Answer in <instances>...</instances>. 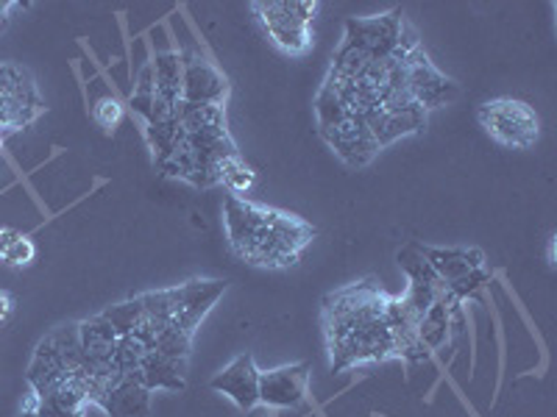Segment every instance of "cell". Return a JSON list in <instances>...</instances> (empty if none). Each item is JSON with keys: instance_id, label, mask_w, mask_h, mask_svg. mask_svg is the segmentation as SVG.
<instances>
[{"instance_id": "44dd1931", "label": "cell", "mask_w": 557, "mask_h": 417, "mask_svg": "<svg viewBox=\"0 0 557 417\" xmlns=\"http://www.w3.org/2000/svg\"><path fill=\"white\" fill-rule=\"evenodd\" d=\"M176 121L184 134H215L228 131L226 112L218 103H187L178 101Z\"/></svg>"}, {"instance_id": "30bf717a", "label": "cell", "mask_w": 557, "mask_h": 417, "mask_svg": "<svg viewBox=\"0 0 557 417\" xmlns=\"http://www.w3.org/2000/svg\"><path fill=\"white\" fill-rule=\"evenodd\" d=\"M223 292H226V281H221V278H193L187 285L173 287V323L178 329L196 334L203 317L221 301Z\"/></svg>"}, {"instance_id": "5b68a950", "label": "cell", "mask_w": 557, "mask_h": 417, "mask_svg": "<svg viewBox=\"0 0 557 417\" xmlns=\"http://www.w3.org/2000/svg\"><path fill=\"white\" fill-rule=\"evenodd\" d=\"M476 121L494 142L516 151H527L539 142L541 121L535 109L519 98H496L476 109Z\"/></svg>"}, {"instance_id": "7c38bea8", "label": "cell", "mask_w": 557, "mask_h": 417, "mask_svg": "<svg viewBox=\"0 0 557 417\" xmlns=\"http://www.w3.org/2000/svg\"><path fill=\"white\" fill-rule=\"evenodd\" d=\"M321 137L323 142L337 153L341 162H346L348 167H357V170L371 165L376 159V153H380V146H376V139L368 131L366 121H362V117H355V114H351L348 121H343L341 126L323 128Z\"/></svg>"}, {"instance_id": "4dcf8cb0", "label": "cell", "mask_w": 557, "mask_h": 417, "mask_svg": "<svg viewBox=\"0 0 557 417\" xmlns=\"http://www.w3.org/2000/svg\"><path fill=\"white\" fill-rule=\"evenodd\" d=\"M26 406H32L39 417H87V412H73V409H64V406L53 404V401H45L37 399L34 392H28Z\"/></svg>"}, {"instance_id": "277c9868", "label": "cell", "mask_w": 557, "mask_h": 417, "mask_svg": "<svg viewBox=\"0 0 557 417\" xmlns=\"http://www.w3.org/2000/svg\"><path fill=\"white\" fill-rule=\"evenodd\" d=\"M262 28L287 56H305L312 51V20L321 12L315 0H257L251 3Z\"/></svg>"}, {"instance_id": "e575fe53", "label": "cell", "mask_w": 557, "mask_h": 417, "mask_svg": "<svg viewBox=\"0 0 557 417\" xmlns=\"http://www.w3.org/2000/svg\"><path fill=\"white\" fill-rule=\"evenodd\" d=\"M3 139H7V134L0 131V151H3Z\"/></svg>"}, {"instance_id": "1f68e13d", "label": "cell", "mask_w": 557, "mask_h": 417, "mask_svg": "<svg viewBox=\"0 0 557 417\" xmlns=\"http://www.w3.org/2000/svg\"><path fill=\"white\" fill-rule=\"evenodd\" d=\"M12 315H14V295L7 290H0V326H7Z\"/></svg>"}, {"instance_id": "7402d4cb", "label": "cell", "mask_w": 557, "mask_h": 417, "mask_svg": "<svg viewBox=\"0 0 557 417\" xmlns=\"http://www.w3.org/2000/svg\"><path fill=\"white\" fill-rule=\"evenodd\" d=\"M182 53L168 51L159 53L157 62L151 64L153 73V89H157L159 98H165V101L178 103L182 101Z\"/></svg>"}, {"instance_id": "836d02e7", "label": "cell", "mask_w": 557, "mask_h": 417, "mask_svg": "<svg viewBox=\"0 0 557 417\" xmlns=\"http://www.w3.org/2000/svg\"><path fill=\"white\" fill-rule=\"evenodd\" d=\"M20 417H39V415H37V412L32 409V406L23 404V409H20Z\"/></svg>"}, {"instance_id": "52a82bcc", "label": "cell", "mask_w": 557, "mask_h": 417, "mask_svg": "<svg viewBox=\"0 0 557 417\" xmlns=\"http://www.w3.org/2000/svg\"><path fill=\"white\" fill-rule=\"evenodd\" d=\"M45 112L39 87L26 67L0 62V128L20 131L28 128Z\"/></svg>"}, {"instance_id": "8992f818", "label": "cell", "mask_w": 557, "mask_h": 417, "mask_svg": "<svg viewBox=\"0 0 557 417\" xmlns=\"http://www.w3.org/2000/svg\"><path fill=\"white\" fill-rule=\"evenodd\" d=\"M418 251L424 253V260L430 262L432 270L444 278L446 290H449V298L455 304H462L491 278V267H487L485 253L480 248L418 245Z\"/></svg>"}, {"instance_id": "f1b7e54d", "label": "cell", "mask_w": 557, "mask_h": 417, "mask_svg": "<svg viewBox=\"0 0 557 417\" xmlns=\"http://www.w3.org/2000/svg\"><path fill=\"white\" fill-rule=\"evenodd\" d=\"M315 117H318V131H323V128L341 126L343 121L351 117V112H348L346 103L341 101V96H337L335 89L323 84L321 92H318L315 98Z\"/></svg>"}, {"instance_id": "d6986e66", "label": "cell", "mask_w": 557, "mask_h": 417, "mask_svg": "<svg viewBox=\"0 0 557 417\" xmlns=\"http://www.w3.org/2000/svg\"><path fill=\"white\" fill-rule=\"evenodd\" d=\"M137 381L151 392H178L187 387V359H171L148 351L139 365Z\"/></svg>"}, {"instance_id": "d4e9b609", "label": "cell", "mask_w": 557, "mask_h": 417, "mask_svg": "<svg viewBox=\"0 0 557 417\" xmlns=\"http://www.w3.org/2000/svg\"><path fill=\"white\" fill-rule=\"evenodd\" d=\"M101 315L112 323V329L117 331V337H137L139 331L146 329V309H143L139 295L132 298V301H123V304L109 306Z\"/></svg>"}, {"instance_id": "6da1fadb", "label": "cell", "mask_w": 557, "mask_h": 417, "mask_svg": "<svg viewBox=\"0 0 557 417\" xmlns=\"http://www.w3.org/2000/svg\"><path fill=\"white\" fill-rule=\"evenodd\" d=\"M387 298L391 295L376 278H362L323 298V334L332 374H346L357 365H374L396 356L385 320Z\"/></svg>"}, {"instance_id": "e0dca14e", "label": "cell", "mask_w": 557, "mask_h": 417, "mask_svg": "<svg viewBox=\"0 0 557 417\" xmlns=\"http://www.w3.org/2000/svg\"><path fill=\"white\" fill-rule=\"evenodd\" d=\"M151 399L153 392L146 390L139 381L117 376V379H112L103 387L101 399L96 401V406L107 412L109 417H148V412H151Z\"/></svg>"}, {"instance_id": "484cf974", "label": "cell", "mask_w": 557, "mask_h": 417, "mask_svg": "<svg viewBox=\"0 0 557 417\" xmlns=\"http://www.w3.org/2000/svg\"><path fill=\"white\" fill-rule=\"evenodd\" d=\"M218 184H223L228 190V195H237L243 198L246 192L253 190V184H257V173L253 167H248L246 162L237 156H228L221 162V170H218Z\"/></svg>"}, {"instance_id": "83f0119b", "label": "cell", "mask_w": 557, "mask_h": 417, "mask_svg": "<svg viewBox=\"0 0 557 417\" xmlns=\"http://www.w3.org/2000/svg\"><path fill=\"white\" fill-rule=\"evenodd\" d=\"M151 351H157L162 356H171V359H190L193 334L178 329V326H165V329H159L153 334Z\"/></svg>"}, {"instance_id": "d590c367", "label": "cell", "mask_w": 557, "mask_h": 417, "mask_svg": "<svg viewBox=\"0 0 557 417\" xmlns=\"http://www.w3.org/2000/svg\"><path fill=\"white\" fill-rule=\"evenodd\" d=\"M251 417H273L271 412H262V415H251Z\"/></svg>"}, {"instance_id": "7a4b0ae2", "label": "cell", "mask_w": 557, "mask_h": 417, "mask_svg": "<svg viewBox=\"0 0 557 417\" xmlns=\"http://www.w3.org/2000/svg\"><path fill=\"white\" fill-rule=\"evenodd\" d=\"M312 240H315L312 223L290 215V212H282V208H271L240 260L251 267L287 270V267L298 265L301 253L307 251Z\"/></svg>"}, {"instance_id": "3957f363", "label": "cell", "mask_w": 557, "mask_h": 417, "mask_svg": "<svg viewBox=\"0 0 557 417\" xmlns=\"http://www.w3.org/2000/svg\"><path fill=\"white\" fill-rule=\"evenodd\" d=\"M82 370H87V362L78 340V323H64L39 340L28 365V387L34 395H48L53 387Z\"/></svg>"}, {"instance_id": "8fae6325", "label": "cell", "mask_w": 557, "mask_h": 417, "mask_svg": "<svg viewBox=\"0 0 557 417\" xmlns=\"http://www.w3.org/2000/svg\"><path fill=\"white\" fill-rule=\"evenodd\" d=\"M260 367L251 354H240L223 367L209 387L221 395H226L240 412H253L260 406Z\"/></svg>"}, {"instance_id": "5bb4252c", "label": "cell", "mask_w": 557, "mask_h": 417, "mask_svg": "<svg viewBox=\"0 0 557 417\" xmlns=\"http://www.w3.org/2000/svg\"><path fill=\"white\" fill-rule=\"evenodd\" d=\"M182 101L187 103H218L223 106V98L228 92L226 76L215 64L201 53L182 56Z\"/></svg>"}, {"instance_id": "ac0fdd59", "label": "cell", "mask_w": 557, "mask_h": 417, "mask_svg": "<svg viewBox=\"0 0 557 417\" xmlns=\"http://www.w3.org/2000/svg\"><path fill=\"white\" fill-rule=\"evenodd\" d=\"M362 121H366L368 131H371V137L376 139V146H380L382 151V148L393 146L396 139L424 131L426 112L418 106L405 109V112H387V109L376 106L374 112H368Z\"/></svg>"}, {"instance_id": "d6a6232c", "label": "cell", "mask_w": 557, "mask_h": 417, "mask_svg": "<svg viewBox=\"0 0 557 417\" xmlns=\"http://www.w3.org/2000/svg\"><path fill=\"white\" fill-rule=\"evenodd\" d=\"M17 7V3H12V0H0V34L7 31L9 20H12V9Z\"/></svg>"}, {"instance_id": "9a60e30c", "label": "cell", "mask_w": 557, "mask_h": 417, "mask_svg": "<svg viewBox=\"0 0 557 417\" xmlns=\"http://www.w3.org/2000/svg\"><path fill=\"white\" fill-rule=\"evenodd\" d=\"M78 340H82V354L87 362V370L92 376H114V348H117V331L103 315L87 317L78 323ZM121 376V374H117Z\"/></svg>"}, {"instance_id": "4316f807", "label": "cell", "mask_w": 557, "mask_h": 417, "mask_svg": "<svg viewBox=\"0 0 557 417\" xmlns=\"http://www.w3.org/2000/svg\"><path fill=\"white\" fill-rule=\"evenodd\" d=\"M146 354H148L146 342L137 340V337H121V340H117V348H114V359H112L114 374H121L123 379L137 381L139 365H143Z\"/></svg>"}, {"instance_id": "4fadbf2b", "label": "cell", "mask_w": 557, "mask_h": 417, "mask_svg": "<svg viewBox=\"0 0 557 417\" xmlns=\"http://www.w3.org/2000/svg\"><path fill=\"white\" fill-rule=\"evenodd\" d=\"M307 390H310V365L307 362L260 374V406L265 409L298 406L307 399Z\"/></svg>"}, {"instance_id": "603a6c76", "label": "cell", "mask_w": 557, "mask_h": 417, "mask_svg": "<svg viewBox=\"0 0 557 417\" xmlns=\"http://www.w3.org/2000/svg\"><path fill=\"white\" fill-rule=\"evenodd\" d=\"M37 260V242L17 228H0V265L23 270Z\"/></svg>"}, {"instance_id": "f546056e", "label": "cell", "mask_w": 557, "mask_h": 417, "mask_svg": "<svg viewBox=\"0 0 557 417\" xmlns=\"http://www.w3.org/2000/svg\"><path fill=\"white\" fill-rule=\"evenodd\" d=\"M123 114H126V106L112 96H103L101 101L92 106V121H96L107 134H112L114 128L121 126Z\"/></svg>"}, {"instance_id": "ba28073f", "label": "cell", "mask_w": 557, "mask_h": 417, "mask_svg": "<svg viewBox=\"0 0 557 417\" xmlns=\"http://www.w3.org/2000/svg\"><path fill=\"white\" fill-rule=\"evenodd\" d=\"M405 26L401 12L376 14V17H348L343 42L355 45L371 59H387L399 48Z\"/></svg>"}, {"instance_id": "8d00e7d4", "label": "cell", "mask_w": 557, "mask_h": 417, "mask_svg": "<svg viewBox=\"0 0 557 417\" xmlns=\"http://www.w3.org/2000/svg\"><path fill=\"white\" fill-rule=\"evenodd\" d=\"M0 131H3V128H0Z\"/></svg>"}, {"instance_id": "9c48e42d", "label": "cell", "mask_w": 557, "mask_h": 417, "mask_svg": "<svg viewBox=\"0 0 557 417\" xmlns=\"http://www.w3.org/2000/svg\"><path fill=\"white\" fill-rule=\"evenodd\" d=\"M405 73L412 101L424 109V112L446 106V103H451L460 96L457 84L451 78H446L421 48H416V51L405 56Z\"/></svg>"}, {"instance_id": "ffe728a7", "label": "cell", "mask_w": 557, "mask_h": 417, "mask_svg": "<svg viewBox=\"0 0 557 417\" xmlns=\"http://www.w3.org/2000/svg\"><path fill=\"white\" fill-rule=\"evenodd\" d=\"M460 329H462L460 306L437 301V304H432L430 309L424 312V317H421V323H418V337H421L426 351L435 354V351H441V348L451 340V334Z\"/></svg>"}, {"instance_id": "2e32d148", "label": "cell", "mask_w": 557, "mask_h": 417, "mask_svg": "<svg viewBox=\"0 0 557 417\" xmlns=\"http://www.w3.org/2000/svg\"><path fill=\"white\" fill-rule=\"evenodd\" d=\"M385 320H387V329H391V334H393L396 356L412 362V365L430 359L432 354L424 348L421 337H418V323H421V317H418L416 312L405 304V298L401 295L387 298Z\"/></svg>"}, {"instance_id": "cb8c5ba5", "label": "cell", "mask_w": 557, "mask_h": 417, "mask_svg": "<svg viewBox=\"0 0 557 417\" xmlns=\"http://www.w3.org/2000/svg\"><path fill=\"white\" fill-rule=\"evenodd\" d=\"M374 62V59L368 56V53H362L360 48H355V45L348 42H341V48H337L335 59H332V67H330V81H341V84H351L357 81V78H362V73L368 70V64Z\"/></svg>"}]
</instances>
